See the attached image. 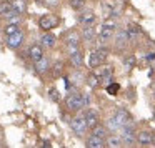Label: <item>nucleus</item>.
<instances>
[{
    "mask_svg": "<svg viewBox=\"0 0 155 148\" xmlns=\"http://www.w3.org/2000/svg\"><path fill=\"white\" fill-rule=\"evenodd\" d=\"M90 105V95L82 93V92H72L65 98V107L67 110H70L72 113H78V111L85 110Z\"/></svg>",
    "mask_w": 155,
    "mask_h": 148,
    "instance_id": "1",
    "label": "nucleus"
},
{
    "mask_svg": "<svg viewBox=\"0 0 155 148\" xmlns=\"http://www.w3.org/2000/svg\"><path fill=\"white\" fill-rule=\"evenodd\" d=\"M107 57H108V50L105 47L92 50L90 53H88V68H90V70H98V68L105 63Z\"/></svg>",
    "mask_w": 155,
    "mask_h": 148,
    "instance_id": "2",
    "label": "nucleus"
},
{
    "mask_svg": "<svg viewBox=\"0 0 155 148\" xmlns=\"http://www.w3.org/2000/svg\"><path fill=\"white\" fill-rule=\"evenodd\" d=\"M120 138L122 143L127 145V146H134V143H137V131H135V127L132 123L125 125V127L120 128Z\"/></svg>",
    "mask_w": 155,
    "mask_h": 148,
    "instance_id": "3",
    "label": "nucleus"
},
{
    "mask_svg": "<svg viewBox=\"0 0 155 148\" xmlns=\"http://www.w3.org/2000/svg\"><path fill=\"white\" fill-rule=\"evenodd\" d=\"M70 128H72V131H74L77 137H84V135L88 131V125H87V121H85L84 115H77V117L72 118Z\"/></svg>",
    "mask_w": 155,
    "mask_h": 148,
    "instance_id": "4",
    "label": "nucleus"
},
{
    "mask_svg": "<svg viewBox=\"0 0 155 148\" xmlns=\"http://www.w3.org/2000/svg\"><path fill=\"white\" fill-rule=\"evenodd\" d=\"M58 24H60V18L54 14H47V15H44V17H40V20H38V27L44 32H50L52 28H55Z\"/></svg>",
    "mask_w": 155,
    "mask_h": 148,
    "instance_id": "5",
    "label": "nucleus"
},
{
    "mask_svg": "<svg viewBox=\"0 0 155 148\" xmlns=\"http://www.w3.org/2000/svg\"><path fill=\"white\" fill-rule=\"evenodd\" d=\"M80 43H82V35L77 34V32H68L67 37H65V45H67V53L80 48Z\"/></svg>",
    "mask_w": 155,
    "mask_h": 148,
    "instance_id": "6",
    "label": "nucleus"
},
{
    "mask_svg": "<svg viewBox=\"0 0 155 148\" xmlns=\"http://www.w3.org/2000/svg\"><path fill=\"white\" fill-rule=\"evenodd\" d=\"M78 22H80V25H94L97 22V15H95V12L92 8L84 7L78 12Z\"/></svg>",
    "mask_w": 155,
    "mask_h": 148,
    "instance_id": "7",
    "label": "nucleus"
},
{
    "mask_svg": "<svg viewBox=\"0 0 155 148\" xmlns=\"http://www.w3.org/2000/svg\"><path fill=\"white\" fill-rule=\"evenodd\" d=\"M84 118L88 125V130H92L94 127H97V125L100 123V113H98L97 110H94V108H87V110L84 111Z\"/></svg>",
    "mask_w": 155,
    "mask_h": 148,
    "instance_id": "8",
    "label": "nucleus"
},
{
    "mask_svg": "<svg viewBox=\"0 0 155 148\" xmlns=\"http://www.w3.org/2000/svg\"><path fill=\"white\" fill-rule=\"evenodd\" d=\"M153 141H155V137L152 131H148V130L137 131V143L138 145H142V146H152Z\"/></svg>",
    "mask_w": 155,
    "mask_h": 148,
    "instance_id": "9",
    "label": "nucleus"
},
{
    "mask_svg": "<svg viewBox=\"0 0 155 148\" xmlns=\"http://www.w3.org/2000/svg\"><path fill=\"white\" fill-rule=\"evenodd\" d=\"M24 40H25V35H24V32H15V34H12V35H7V47H10V48H18V47H22V43H24Z\"/></svg>",
    "mask_w": 155,
    "mask_h": 148,
    "instance_id": "10",
    "label": "nucleus"
},
{
    "mask_svg": "<svg viewBox=\"0 0 155 148\" xmlns=\"http://www.w3.org/2000/svg\"><path fill=\"white\" fill-rule=\"evenodd\" d=\"M98 78H100V85H108L112 82V78H114V70H112V67H107V65H102L100 68H98Z\"/></svg>",
    "mask_w": 155,
    "mask_h": 148,
    "instance_id": "11",
    "label": "nucleus"
},
{
    "mask_svg": "<svg viewBox=\"0 0 155 148\" xmlns=\"http://www.w3.org/2000/svg\"><path fill=\"white\" fill-rule=\"evenodd\" d=\"M112 117H114L115 120H117V123L120 125V128H122V127H125V125H128V123H132L130 113H128L127 110H124V108H118V110H115Z\"/></svg>",
    "mask_w": 155,
    "mask_h": 148,
    "instance_id": "12",
    "label": "nucleus"
},
{
    "mask_svg": "<svg viewBox=\"0 0 155 148\" xmlns=\"http://www.w3.org/2000/svg\"><path fill=\"white\" fill-rule=\"evenodd\" d=\"M34 68H35V72H37L38 75H45L48 70L52 68V65H50V60H48L47 57H42V58H38L37 62H34Z\"/></svg>",
    "mask_w": 155,
    "mask_h": 148,
    "instance_id": "13",
    "label": "nucleus"
},
{
    "mask_svg": "<svg viewBox=\"0 0 155 148\" xmlns=\"http://www.w3.org/2000/svg\"><path fill=\"white\" fill-rule=\"evenodd\" d=\"M68 60H70V65L74 68H80L82 65H84V53H82L80 48L70 52V53H68Z\"/></svg>",
    "mask_w": 155,
    "mask_h": 148,
    "instance_id": "14",
    "label": "nucleus"
},
{
    "mask_svg": "<svg viewBox=\"0 0 155 148\" xmlns=\"http://www.w3.org/2000/svg\"><path fill=\"white\" fill-rule=\"evenodd\" d=\"M27 55H28V58H30L32 62H37L38 58L44 57V47H42L40 43L30 45V47H28V50H27Z\"/></svg>",
    "mask_w": 155,
    "mask_h": 148,
    "instance_id": "15",
    "label": "nucleus"
},
{
    "mask_svg": "<svg viewBox=\"0 0 155 148\" xmlns=\"http://www.w3.org/2000/svg\"><path fill=\"white\" fill-rule=\"evenodd\" d=\"M82 40L85 42H94L97 38V32H95V27L94 25H82Z\"/></svg>",
    "mask_w": 155,
    "mask_h": 148,
    "instance_id": "16",
    "label": "nucleus"
},
{
    "mask_svg": "<svg viewBox=\"0 0 155 148\" xmlns=\"http://www.w3.org/2000/svg\"><path fill=\"white\" fill-rule=\"evenodd\" d=\"M114 37H115V30H114V28L102 25V30L98 32V42H100V43H107V42L114 40Z\"/></svg>",
    "mask_w": 155,
    "mask_h": 148,
    "instance_id": "17",
    "label": "nucleus"
},
{
    "mask_svg": "<svg viewBox=\"0 0 155 148\" xmlns=\"http://www.w3.org/2000/svg\"><path fill=\"white\" fill-rule=\"evenodd\" d=\"M55 43H57V37H55L54 34H48V32H45V34L40 37V45H42L44 48H54Z\"/></svg>",
    "mask_w": 155,
    "mask_h": 148,
    "instance_id": "18",
    "label": "nucleus"
},
{
    "mask_svg": "<svg viewBox=\"0 0 155 148\" xmlns=\"http://www.w3.org/2000/svg\"><path fill=\"white\" fill-rule=\"evenodd\" d=\"M15 14L14 10V5H12V2H8V0H4V2H0V17H12V15Z\"/></svg>",
    "mask_w": 155,
    "mask_h": 148,
    "instance_id": "19",
    "label": "nucleus"
},
{
    "mask_svg": "<svg viewBox=\"0 0 155 148\" xmlns=\"http://www.w3.org/2000/svg\"><path fill=\"white\" fill-rule=\"evenodd\" d=\"M85 146L87 148H104L105 146V140L104 138L95 137V135H88L87 141H85Z\"/></svg>",
    "mask_w": 155,
    "mask_h": 148,
    "instance_id": "20",
    "label": "nucleus"
},
{
    "mask_svg": "<svg viewBox=\"0 0 155 148\" xmlns=\"http://www.w3.org/2000/svg\"><path fill=\"white\" fill-rule=\"evenodd\" d=\"M105 146H108V148H120V146H124V143H122V138H120V135H108L107 138H105Z\"/></svg>",
    "mask_w": 155,
    "mask_h": 148,
    "instance_id": "21",
    "label": "nucleus"
},
{
    "mask_svg": "<svg viewBox=\"0 0 155 148\" xmlns=\"http://www.w3.org/2000/svg\"><path fill=\"white\" fill-rule=\"evenodd\" d=\"M90 131H92L90 135H95V137H98V138H104V140L108 137V130H107V127H104V125H100V123H98L97 127H94Z\"/></svg>",
    "mask_w": 155,
    "mask_h": 148,
    "instance_id": "22",
    "label": "nucleus"
},
{
    "mask_svg": "<svg viewBox=\"0 0 155 148\" xmlns=\"http://www.w3.org/2000/svg\"><path fill=\"white\" fill-rule=\"evenodd\" d=\"M85 75H84V72H80V68H75V72L70 75V80H72V83L74 85H80V83H85Z\"/></svg>",
    "mask_w": 155,
    "mask_h": 148,
    "instance_id": "23",
    "label": "nucleus"
},
{
    "mask_svg": "<svg viewBox=\"0 0 155 148\" xmlns=\"http://www.w3.org/2000/svg\"><path fill=\"white\" fill-rule=\"evenodd\" d=\"M12 5H14L15 14H18V15L27 12V0H12Z\"/></svg>",
    "mask_w": 155,
    "mask_h": 148,
    "instance_id": "24",
    "label": "nucleus"
},
{
    "mask_svg": "<svg viewBox=\"0 0 155 148\" xmlns=\"http://www.w3.org/2000/svg\"><path fill=\"white\" fill-rule=\"evenodd\" d=\"M85 83H87L90 88L100 87V78H98V73H90L87 78H85Z\"/></svg>",
    "mask_w": 155,
    "mask_h": 148,
    "instance_id": "25",
    "label": "nucleus"
},
{
    "mask_svg": "<svg viewBox=\"0 0 155 148\" xmlns=\"http://www.w3.org/2000/svg\"><path fill=\"white\" fill-rule=\"evenodd\" d=\"M135 63H137V60H135V57L132 53L130 55H125V57H124V68L127 72H130L132 68L135 67Z\"/></svg>",
    "mask_w": 155,
    "mask_h": 148,
    "instance_id": "26",
    "label": "nucleus"
},
{
    "mask_svg": "<svg viewBox=\"0 0 155 148\" xmlns=\"http://www.w3.org/2000/svg\"><path fill=\"white\" fill-rule=\"evenodd\" d=\"M105 127H107L108 131H120V125L117 123V120H115L114 117L107 118V123H105Z\"/></svg>",
    "mask_w": 155,
    "mask_h": 148,
    "instance_id": "27",
    "label": "nucleus"
},
{
    "mask_svg": "<svg viewBox=\"0 0 155 148\" xmlns=\"http://www.w3.org/2000/svg\"><path fill=\"white\" fill-rule=\"evenodd\" d=\"M18 30H20V28H18V24H12V22H7V25H5V28H4L5 35H12Z\"/></svg>",
    "mask_w": 155,
    "mask_h": 148,
    "instance_id": "28",
    "label": "nucleus"
},
{
    "mask_svg": "<svg viewBox=\"0 0 155 148\" xmlns=\"http://www.w3.org/2000/svg\"><path fill=\"white\" fill-rule=\"evenodd\" d=\"M118 92H120V85L118 83H114V82H110V83L107 85V93L108 95H118Z\"/></svg>",
    "mask_w": 155,
    "mask_h": 148,
    "instance_id": "29",
    "label": "nucleus"
},
{
    "mask_svg": "<svg viewBox=\"0 0 155 148\" xmlns=\"http://www.w3.org/2000/svg\"><path fill=\"white\" fill-rule=\"evenodd\" d=\"M68 2H70V7L77 12H80L85 7V0H68Z\"/></svg>",
    "mask_w": 155,
    "mask_h": 148,
    "instance_id": "30",
    "label": "nucleus"
},
{
    "mask_svg": "<svg viewBox=\"0 0 155 148\" xmlns=\"http://www.w3.org/2000/svg\"><path fill=\"white\" fill-rule=\"evenodd\" d=\"M62 72H64V63H62V62H55V63H54V75H55V77H58Z\"/></svg>",
    "mask_w": 155,
    "mask_h": 148,
    "instance_id": "31",
    "label": "nucleus"
},
{
    "mask_svg": "<svg viewBox=\"0 0 155 148\" xmlns=\"http://www.w3.org/2000/svg\"><path fill=\"white\" fill-rule=\"evenodd\" d=\"M48 95H50V98H52L54 101H58V98H60V97H58V92L55 90V88H52V90L48 92Z\"/></svg>",
    "mask_w": 155,
    "mask_h": 148,
    "instance_id": "32",
    "label": "nucleus"
},
{
    "mask_svg": "<svg viewBox=\"0 0 155 148\" xmlns=\"http://www.w3.org/2000/svg\"><path fill=\"white\" fill-rule=\"evenodd\" d=\"M58 2H60V0H45V4H47L48 7H57Z\"/></svg>",
    "mask_w": 155,
    "mask_h": 148,
    "instance_id": "33",
    "label": "nucleus"
}]
</instances>
